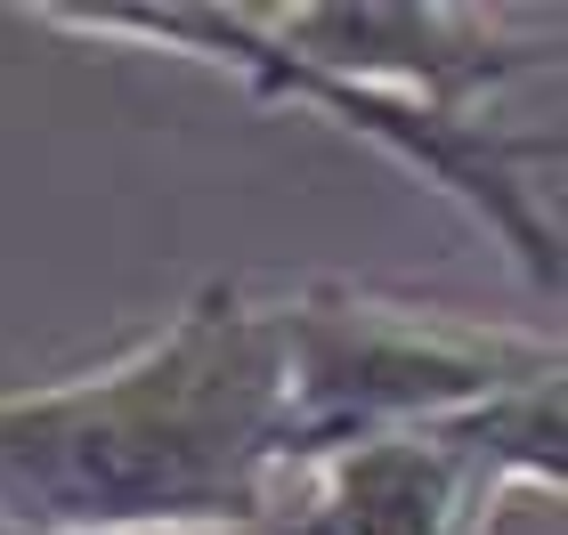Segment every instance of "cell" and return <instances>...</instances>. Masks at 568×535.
<instances>
[{"mask_svg":"<svg viewBox=\"0 0 568 535\" xmlns=\"http://www.w3.org/2000/svg\"><path fill=\"white\" fill-rule=\"evenodd\" d=\"M479 430V446L496 454L504 487H545V495H568V333L552 349V366L528 381V390H511L496 405H479V414H463Z\"/></svg>","mask_w":568,"mask_h":535,"instance_id":"5","label":"cell"},{"mask_svg":"<svg viewBox=\"0 0 568 535\" xmlns=\"http://www.w3.org/2000/svg\"><path fill=\"white\" fill-rule=\"evenodd\" d=\"M33 24L49 33H90V41H146V49H179V58L236 73L252 97L268 106H308L333 131L382 146L390 163H406L423 187L455 195L487 236H496L536 292L568 285V227L545 203V163L560 155L552 138L504 131L487 114H455L430 97H406L390 82L366 73L317 65L308 49H293L276 33L268 9H33Z\"/></svg>","mask_w":568,"mask_h":535,"instance_id":"2","label":"cell"},{"mask_svg":"<svg viewBox=\"0 0 568 535\" xmlns=\"http://www.w3.org/2000/svg\"><path fill=\"white\" fill-rule=\"evenodd\" d=\"M244 535H317V519H308V503L293 495V503H284L276 519H261V527H244Z\"/></svg>","mask_w":568,"mask_h":535,"instance_id":"6","label":"cell"},{"mask_svg":"<svg viewBox=\"0 0 568 535\" xmlns=\"http://www.w3.org/2000/svg\"><path fill=\"white\" fill-rule=\"evenodd\" d=\"M293 495L284 292L203 285L106 366L0 390V535H244Z\"/></svg>","mask_w":568,"mask_h":535,"instance_id":"1","label":"cell"},{"mask_svg":"<svg viewBox=\"0 0 568 535\" xmlns=\"http://www.w3.org/2000/svg\"><path fill=\"white\" fill-rule=\"evenodd\" d=\"M293 333V446L301 479L382 430L455 422L552 366L560 333L504 325L479 309H438L382 285H301L284 292Z\"/></svg>","mask_w":568,"mask_h":535,"instance_id":"3","label":"cell"},{"mask_svg":"<svg viewBox=\"0 0 568 535\" xmlns=\"http://www.w3.org/2000/svg\"><path fill=\"white\" fill-rule=\"evenodd\" d=\"M504 495L496 454L463 414L357 439L301 479L317 535H487Z\"/></svg>","mask_w":568,"mask_h":535,"instance_id":"4","label":"cell"}]
</instances>
